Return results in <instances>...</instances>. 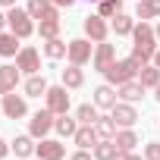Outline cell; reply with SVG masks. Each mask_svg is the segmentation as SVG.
<instances>
[{
    "label": "cell",
    "mask_w": 160,
    "mask_h": 160,
    "mask_svg": "<svg viewBox=\"0 0 160 160\" xmlns=\"http://www.w3.org/2000/svg\"><path fill=\"white\" fill-rule=\"evenodd\" d=\"M44 107L50 110V113H69V88L66 85H50L47 88V94H44Z\"/></svg>",
    "instance_id": "5"
},
{
    "label": "cell",
    "mask_w": 160,
    "mask_h": 160,
    "mask_svg": "<svg viewBox=\"0 0 160 160\" xmlns=\"http://www.w3.org/2000/svg\"><path fill=\"white\" fill-rule=\"evenodd\" d=\"M19 35H13V32H0V57H16L22 47H19Z\"/></svg>",
    "instance_id": "20"
},
{
    "label": "cell",
    "mask_w": 160,
    "mask_h": 160,
    "mask_svg": "<svg viewBox=\"0 0 160 160\" xmlns=\"http://www.w3.org/2000/svg\"><path fill=\"white\" fill-rule=\"evenodd\" d=\"M129 154H132V151H116V157H113V160H129Z\"/></svg>",
    "instance_id": "38"
},
{
    "label": "cell",
    "mask_w": 160,
    "mask_h": 160,
    "mask_svg": "<svg viewBox=\"0 0 160 160\" xmlns=\"http://www.w3.org/2000/svg\"><path fill=\"white\" fill-rule=\"evenodd\" d=\"M16 66H19L25 75H38V72H41V53H38L35 47H22V50L16 53Z\"/></svg>",
    "instance_id": "11"
},
{
    "label": "cell",
    "mask_w": 160,
    "mask_h": 160,
    "mask_svg": "<svg viewBox=\"0 0 160 160\" xmlns=\"http://www.w3.org/2000/svg\"><path fill=\"white\" fill-rule=\"evenodd\" d=\"M7 22H10V32L19 35V38H32L35 35V19L25 7H10L7 10Z\"/></svg>",
    "instance_id": "3"
},
{
    "label": "cell",
    "mask_w": 160,
    "mask_h": 160,
    "mask_svg": "<svg viewBox=\"0 0 160 160\" xmlns=\"http://www.w3.org/2000/svg\"><path fill=\"white\" fill-rule=\"evenodd\" d=\"M116 151H119V148H116V141H113V138H101V141L94 144V151H91V154H94V160H113V157H116Z\"/></svg>",
    "instance_id": "23"
},
{
    "label": "cell",
    "mask_w": 160,
    "mask_h": 160,
    "mask_svg": "<svg viewBox=\"0 0 160 160\" xmlns=\"http://www.w3.org/2000/svg\"><path fill=\"white\" fill-rule=\"evenodd\" d=\"M151 63H154V66L160 69V47H157V53H154V60H151Z\"/></svg>",
    "instance_id": "39"
},
{
    "label": "cell",
    "mask_w": 160,
    "mask_h": 160,
    "mask_svg": "<svg viewBox=\"0 0 160 160\" xmlns=\"http://www.w3.org/2000/svg\"><path fill=\"white\" fill-rule=\"evenodd\" d=\"M98 116H101V113H98V107H94V104H82V107H75V119L82 122V126H94V122H98Z\"/></svg>",
    "instance_id": "27"
},
{
    "label": "cell",
    "mask_w": 160,
    "mask_h": 160,
    "mask_svg": "<svg viewBox=\"0 0 160 160\" xmlns=\"http://www.w3.org/2000/svg\"><path fill=\"white\" fill-rule=\"evenodd\" d=\"M91 47H94L91 38H72V41H69V50H66V60H69L72 66H85V63H91V57H94Z\"/></svg>",
    "instance_id": "4"
},
{
    "label": "cell",
    "mask_w": 160,
    "mask_h": 160,
    "mask_svg": "<svg viewBox=\"0 0 160 160\" xmlns=\"http://www.w3.org/2000/svg\"><path fill=\"white\" fill-rule=\"evenodd\" d=\"M63 85H66L69 91H72V88H82V85H85V72H82V66H72V63H69V66L63 69Z\"/></svg>",
    "instance_id": "21"
},
{
    "label": "cell",
    "mask_w": 160,
    "mask_h": 160,
    "mask_svg": "<svg viewBox=\"0 0 160 160\" xmlns=\"http://www.w3.org/2000/svg\"><path fill=\"white\" fill-rule=\"evenodd\" d=\"M116 13H122V0H98V16L113 19Z\"/></svg>",
    "instance_id": "32"
},
{
    "label": "cell",
    "mask_w": 160,
    "mask_h": 160,
    "mask_svg": "<svg viewBox=\"0 0 160 160\" xmlns=\"http://www.w3.org/2000/svg\"><path fill=\"white\" fill-rule=\"evenodd\" d=\"M91 94H94V107H98V110H113V107H116V101H119V94H116V88H113L110 82L98 85Z\"/></svg>",
    "instance_id": "14"
},
{
    "label": "cell",
    "mask_w": 160,
    "mask_h": 160,
    "mask_svg": "<svg viewBox=\"0 0 160 160\" xmlns=\"http://www.w3.org/2000/svg\"><path fill=\"white\" fill-rule=\"evenodd\" d=\"M85 38H91L94 44H101V41H107V35H110V25H107V19L104 16H85Z\"/></svg>",
    "instance_id": "8"
},
{
    "label": "cell",
    "mask_w": 160,
    "mask_h": 160,
    "mask_svg": "<svg viewBox=\"0 0 160 160\" xmlns=\"http://www.w3.org/2000/svg\"><path fill=\"white\" fill-rule=\"evenodd\" d=\"M10 148H13V154H16V157L28 160V157L35 154V148H38V144H35V138H32V135H16V138L10 141Z\"/></svg>",
    "instance_id": "18"
},
{
    "label": "cell",
    "mask_w": 160,
    "mask_h": 160,
    "mask_svg": "<svg viewBox=\"0 0 160 160\" xmlns=\"http://www.w3.org/2000/svg\"><path fill=\"white\" fill-rule=\"evenodd\" d=\"M116 148L119 151H132L135 144H138V135H135V129H116Z\"/></svg>",
    "instance_id": "26"
},
{
    "label": "cell",
    "mask_w": 160,
    "mask_h": 160,
    "mask_svg": "<svg viewBox=\"0 0 160 160\" xmlns=\"http://www.w3.org/2000/svg\"><path fill=\"white\" fill-rule=\"evenodd\" d=\"M53 129H57L63 138H72V135H75V129H78V119H75V116H69V113H60V116L53 119Z\"/></svg>",
    "instance_id": "22"
},
{
    "label": "cell",
    "mask_w": 160,
    "mask_h": 160,
    "mask_svg": "<svg viewBox=\"0 0 160 160\" xmlns=\"http://www.w3.org/2000/svg\"><path fill=\"white\" fill-rule=\"evenodd\" d=\"M113 63H116V50H113V44L101 41V44L94 47V57H91V66H94V72H107Z\"/></svg>",
    "instance_id": "10"
},
{
    "label": "cell",
    "mask_w": 160,
    "mask_h": 160,
    "mask_svg": "<svg viewBox=\"0 0 160 160\" xmlns=\"http://www.w3.org/2000/svg\"><path fill=\"white\" fill-rule=\"evenodd\" d=\"M154 53H157V35H154V28L148 22H135V28H132V57L144 66V63L154 60Z\"/></svg>",
    "instance_id": "1"
},
{
    "label": "cell",
    "mask_w": 160,
    "mask_h": 160,
    "mask_svg": "<svg viewBox=\"0 0 160 160\" xmlns=\"http://www.w3.org/2000/svg\"><path fill=\"white\" fill-rule=\"evenodd\" d=\"M72 141H75L78 148H85V151H94V144L101 141V135H98V129H94V126H82V122H78V129H75Z\"/></svg>",
    "instance_id": "15"
},
{
    "label": "cell",
    "mask_w": 160,
    "mask_h": 160,
    "mask_svg": "<svg viewBox=\"0 0 160 160\" xmlns=\"http://www.w3.org/2000/svg\"><path fill=\"white\" fill-rule=\"evenodd\" d=\"M0 107H3V116H7V119H22V116L28 113L25 94H16V91L3 94V101H0Z\"/></svg>",
    "instance_id": "7"
},
{
    "label": "cell",
    "mask_w": 160,
    "mask_h": 160,
    "mask_svg": "<svg viewBox=\"0 0 160 160\" xmlns=\"http://www.w3.org/2000/svg\"><path fill=\"white\" fill-rule=\"evenodd\" d=\"M138 72H141V63L129 53L126 60H116L104 75H107V82L113 85V88H119V85H126V82H132V78H138Z\"/></svg>",
    "instance_id": "2"
},
{
    "label": "cell",
    "mask_w": 160,
    "mask_h": 160,
    "mask_svg": "<svg viewBox=\"0 0 160 160\" xmlns=\"http://www.w3.org/2000/svg\"><path fill=\"white\" fill-rule=\"evenodd\" d=\"M25 10H28L32 19H38V22H44V19H60V7L50 3V0H28Z\"/></svg>",
    "instance_id": "13"
},
{
    "label": "cell",
    "mask_w": 160,
    "mask_h": 160,
    "mask_svg": "<svg viewBox=\"0 0 160 160\" xmlns=\"http://www.w3.org/2000/svg\"><path fill=\"white\" fill-rule=\"evenodd\" d=\"M19 75H22V69L19 66H0V94H10V91H16V85H19Z\"/></svg>",
    "instance_id": "16"
},
{
    "label": "cell",
    "mask_w": 160,
    "mask_h": 160,
    "mask_svg": "<svg viewBox=\"0 0 160 160\" xmlns=\"http://www.w3.org/2000/svg\"><path fill=\"white\" fill-rule=\"evenodd\" d=\"M138 82H141L144 88H157V82H160V69H157L154 63H144L141 72H138Z\"/></svg>",
    "instance_id": "25"
},
{
    "label": "cell",
    "mask_w": 160,
    "mask_h": 160,
    "mask_svg": "<svg viewBox=\"0 0 160 160\" xmlns=\"http://www.w3.org/2000/svg\"><path fill=\"white\" fill-rule=\"evenodd\" d=\"M38 35H41V41L60 38V19H44V22H38Z\"/></svg>",
    "instance_id": "31"
},
{
    "label": "cell",
    "mask_w": 160,
    "mask_h": 160,
    "mask_svg": "<svg viewBox=\"0 0 160 160\" xmlns=\"http://www.w3.org/2000/svg\"><path fill=\"white\" fill-rule=\"evenodd\" d=\"M10 28V22H7V13H0V32H7Z\"/></svg>",
    "instance_id": "37"
},
{
    "label": "cell",
    "mask_w": 160,
    "mask_h": 160,
    "mask_svg": "<svg viewBox=\"0 0 160 160\" xmlns=\"http://www.w3.org/2000/svg\"><path fill=\"white\" fill-rule=\"evenodd\" d=\"M94 129H98V135L101 138H116V119L113 116H98V122H94Z\"/></svg>",
    "instance_id": "30"
},
{
    "label": "cell",
    "mask_w": 160,
    "mask_h": 160,
    "mask_svg": "<svg viewBox=\"0 0 160 160\" xmlns=\"http://www.w3.org/2000/svg\"><path fill=\"white\" fill-rule=\"evenodd\" d=\"M144 85L138 82V78H132V82H126V85H119L116 88V94H119V101H129V104H138L141 98H144Z\"/></svg>",
    "instance_id": "17"
},
{
    "label": "cell",
    "mask_w": 160,
    "mask_h": 160,
    "mask_svg": "<svg viewBox=\"0 0 160 160\" xmlns=\"http://www.w3.org/2000/svg\"><path fill=\"white\" fill-rule=\"evenodd\" d=\"M50 3H57V7H66V10H69V7L75 3V0H50Z\"/></svg>",
    "instance_id": "36"
},
{
    "label": "cell",
    "mask_w": 160,
    "mask_h": 160,
    "mask_svg": "<svg viewBox=\"0 0 160 160\" xmlns=\"http://www.w3.org/2000/svg\"><path fill=\"white\" fill-rule=\"evenodd\" d=\"M66 50H69V44H66V41H60V38L44 41V53H47L50 60H63V57H66Z\"/></svg>",
    "instance_id": "29"
},
{
    "label": "cell",
    "mask_w": 160,
    "mask_h": 160,
    "mask_svg": "<svg viewBox=\"0 0 160 160\" xmlns=\"http://www.w3.org/2000/svg\"><path fill=\"white\" fill-rule=\"evenodd\" d=\"M47 88H50V85H47V78H44L41 72L25 78V98H44V94H47Z\"/></svg>",
    "instance_id": "19"
},
{
    "label": "cell",
    "mask_w": 160,
    "mask_h": 160,
    "mask_svg": "<svg viewBox=\"0 0 160 160\" xmlns=\"http://www.w3.org/2000/svg\"><path fill=\"white\" fill-rule=\"evenodd\" d=\"M110 116L116 119L119 129H132V126L138 122V110H135V104H129V101H116V107L110 110Z\"/></svg>",
    "instance_id": "9"
},
{
    "label": "cell",
    "mask_w": 160,
    "mask_h": 160,
    "mask_svg": "<svg viewBox=\"0 0 160 160\" xmlns=\"http://www.w3.org/2000/svg\"><path fill=\"white\" fill-rule=\"evenodd\" d=\"M69 160H94V154H91V151H85V148H78V151H75Z\"/></svg>",
    "instance_id": "34"
},
{
    "label": "cell",
    "mask_w": 160,
    "mask_h": 160,
    "mask_svg": "<svg viewBox=\"0 0 160 160\" xmlns=\"http://www.w3.org/2000/svg\"><path fill=\"white\" fill-rule=\"evenodd\" d=\"M154 98H157V104H160V82H157V88H154Z\"/></svg>",
    "instance_id": "41"
},
{
    "label": "cell",
    "mask_w": 160,
    "mask_h": 160,
    "mask_svg": "<svg viewBox=\"0 0 160 160\" xmlns=\"http://www.w3.org/2000/svg\"><path fill=\"white\" fill-rule=\"evenodd\" d=\"M0 98H3V94H0Z\"/></svg>",
    "instance_id": "44"
},
{
    "label": "cell",
    "mask_w": 160,
    "mask_h": 160,
    "mask_svg": "<svg viewBox=\"0 0 160 160\" xmlns=\"http://www.w3.org/2000/svg\"><path fill=\"white\" fill-rule=\"evenodd\" d=\"M94 3H98V0H94Z\"/></svg>",
    "instance_id": "45"
},
{
    "label": "cell",
    "mask_w": 160,
    "mask_h": 160,
    "mask_svg": "<svg viewBox=\"0 0 160 160\" xmlns=\"http://www.w3.org/2000/svg\"><path fill=\"white\" fill-rule=\"evenodd\" d=\"M154 35H157V41H160V22H157V25H154Z\"/></svg>",
    "instance_id": "42"
},
{
    "label": "cell",
    "mask_w": 160,
    "mask_h": 160,
    "mask_svg": "<svg viewBox=\"0 0 160 160\" xmlns=\"http://www.w3.org/2000/svg\"><path fill=\"white\" fill-rule=\"evenodd\" d=\"M129 160H144V157H138V154H129Z\"/></svg>",
    "instance_id": "43"
},
{
    "label": "cell",
    "mask_w": 160,
    "mask_h": 160,
    "mask_svg": "<svg viewBox=\"0 0 160 160\" xmlns=\"http://www.w3.org/2000/svg\"><path fill=\"white\" fill-rule=\"evenodd\" d=\"M38 160H63L66 157V144L57 141V138H41V144L35 148Z\"/></svg>",
    "instance_id": "12"
},
{
    "label": "cell",
    "mask_w": 160,
    "mask_h": 160,
    "mask_svg": "<svg viewBox=\"0 0 160 160\" xmlns=\"http://www.w3.org/2000/svg\"><path fill=\"white\" fill-rule=\"evenodd\" d=\"M53 119H57V113H50L47 107H44V110H38V113L28 119V135H32V138H38V141H41V138H47V132L53 129Z\"/></svg>",
    "instance_id": "6"
},
{
    "label": "cell",
    "mask_w": 160,
    "mask_h": 160,
    "mask_svg": "<svg viewBox=\"0 0 160 160\" xmlns=\"http://www.w3.org/2000/svg\"><path fill=\"white\" fill-rule=\"evenodd\" d=\"M135 16H138L141 22H148V19L160 16V0H138V7H135Z\"/></svg>",
    "instance_id": "24"
},
{
    "label": "cell",
    "mask_w": 160,
    "mask_h": 160,
    "mask_svg": "<svg viewBox=\"0 0 160 160\" xmlns=\"http://www.w3.org/2000/svg\"><path fill=\"white\" fill-rule=\"evenodd\" d=\"M116 35H132V28H135V19L129 16V13H116L113 16V25H110Z\"/></svg>",
    "instance_id": "28"
},
{
    "label": "cell",
    "mask_w": 160,
    "mask_h": 160,
    "mask_svg": "<svg viewBox=\"0 0 160 160\" xmlns=\"http://www.w3.org/2000/svg\"><path fill=\"white\" fill-rule=\"evenodd\" d=\"M0 7H7V10H10V7H16V0H0Z\"/></svg>",
    "instance_id": "40"
},
{
    "label": "cell",
    "mask_w": 160,
    "mask_h": 160,
    "mask_svg": "<svg viewBox=\"0 0 160 160\" xmlns=\"http://www.w3.org/2000/svg\"><path fill=\"white\" fill-rule=\"evenodd\" d=\"M10 151H13V148H10V141H3V138H0V160H3Z\"/></svg>",
    "instance_id": "35"
},
{
    "label": "cell",
    "mask_w": 160,
    "mask_h": 160,
    "mask_svg": "<svg viewBox=\"0 0 160 160\" xmlns=\"http://www.w3.org/2000/svg\"><path fill=\"white\" fill-rule=\"evenodd\" d=\"M144 160H160V144L157 141H148L144 144Z\"/></svg>",
    "instance_id": "33"
}]
</instances>
